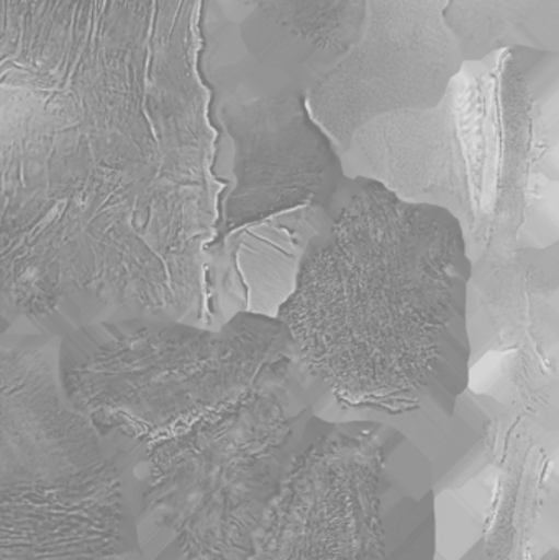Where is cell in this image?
<instances>
[{
    "label": "cell",
    "mask_w": 559,
    "mask_h": 560,
    "mask_svg": "<svg viewBox=\"0 0 559 560\" xmlns=\"http://www.w3.org/2000/svg\"><path fill=\"white\" fill-rule=\"evenodd\" d=\"M213 167L0 84V335L141 316L203 326L226 187Z\"/></svg>",
    "instance_id": "obj_1"
},
{
    "label": "cell",
    "mask_w": 559,
    "mask_h": 560,
    "mask_svg": "<svg viewBox=\"0 0 559 560\" xmlns=\"http://www.w3.org/2000/svg\"><path fill=\"white\" fill-rule=\"evenodd\" d=\"M276 319L321 392L327 421H377L455 489L485 459L491 415L468 400L473 262L458 220L347 177Z\"/></svg>",
    "instance_id": "obj_2"
},
{
    "label": "cell",
    "mask_w": 559,
    "mask_h": 560,
    "mask_svg": "<svg viewBox=\"0 0 559 560\" xmlns=\"http://www.w3.org/2000/svg\"><path fill=\"white\" fill-rule=\"evenodd\" d=\"M558 62L525 48L465 62L435 107L358 128L341 154L345 176L449 210L471 262L514 255L541 177L557 179Z\"/></svg>",
    "instance_id": "obj_3"
},
{
    "label": "cell",
    "mask_w": 559,
    "mask_h": 560,
    "mask_svg": "<svg viewBox=\"0 0 559 560\" xmlns=\"http://www.w3.org/2000/svg\"><path fill=\"white\" fill-rule=\"evenodd\" d=\"M207 0H0V84L59 98L92 127L212 147Z\"/></svg>",
    "instance_id": "obj_4"
},
{
    "label": "cell",
    "mask_w": 559,
    "mask_h": 560,
    "mask_svg": "<svg viewBox=\"0 0 559 560\" xmlns=\"http://www.w3.org/2000/svg\"><path fill=\"white\" fill-rule=\"evenodd\" d=\"M59 342L0 335V560H144V446L68 400Z\"/></svg>",
    "instance_id": "obj_5"
},
{
    "label": "cell",
    "mask_w": 559,
    "mask_h": 560,
    "mask_svg": "<svg viewBox=\"0 0 559 560\" xmlns=\"http://www.w3.org/2000/svg\"><path fill=\"white\" fill-rule=\"evenodd\" d=\"M318 397L294 358L229 407L147 444L137 512L144 560H245Z\"/></svg>",
    "instance_id": "obj_6"
},
{
    "label": "cell",
    "mask_w": 559,
    "mask_h": 560,
    "mask_svg": "<svg viewBox=\"0 0 559 560\" xmlns=\"http://www.w3.org/2000/svg\"><path fill=\"white\" fill-rule=\"evenodd\" d=\"M294 358L288 329L268 316L238 313L216 329L141 316L62 336L59 381L95 427L147 446L229 407Z\"/></svg>",
    "instance_id": "obj_7"
},
{
    "label": "cell",
    "mask_w": 559,
    "mask_h": 560,
    "mask_svg": "<svg viewBox=\"0 0 559 560\" xmlns=\"http://www.w3.org/2000/svg\"><path fill=\"white\" fill-rule=\"evenodd\" d=\"M432 464L377 421L311 418L245 560H435Z\"/></svg>",
    "instance_id": "obj_8"
},
{
    "label": "cell",
    "mask_w": 559,
    "mask_h": 560,
    "mask_svg": "<svg viewBox=\"0 0 559 560\" xmlns=\"http://www.w3.org/2000/svg\"><path fill=\"white\" fill-rule=\"evenodd\" d=\"M206 74L220 133L217 177L226 186L216 240L302 207L331 213L347 176L307 91L246 59L206 62Z\"/></svg>",
    "instance_id": "obj_9"
},
{
    "label": "cell",
    "mask_w": 559,
    "mask_h": 560,
    "mask_svg": "<svg viewBox=\"0 0 559 560\" xmlns=\"http://www.w3.org/2000/svg\"><path fill=\"white\" fill-rule=\"evenodd\" d=\"M558 430L492 417L469 479L435 492V560H538L559 549Z\"/></svg>",
    "instance_id": "obj_10"
},
{
    "label": "cell",
    "mask_w": 559,
    "mask_h": 560,
    "mask_svg": "<svg viewBox=\"0 0 559 560\" xmlns=\"http://www.w3.org/2000/svg\"><path fill=\"white\" fill-rule=\"evenodd\" d=\"M449 0H366L360 38L307 92L312 117L340 154L368 121L440 104L462 71L443 20Z\"/></svg>",
    "instance_id": "obj_11"
},
{
    "label": "cell",
    "mask_w": 559,
    "mask_h": 560,
    "mask_svg": "<svg viewBox=\"0 0 559 560\" xmlns=\"http://www.w3.org/2000/svg\"><path fill=\"white\" fill-rule=\"evenodd\" d=\"M366 0H207L206 38L308 89L360 38Z\"/></svg>",
    "instance_id": "obj_12"
},
{
    "label": "cell",
    "mask_w": 559,
    "mask_h": 560,
    "mask_svg": "<svg viewBox=\"0 0 559 560\" xmlns=\"http://www.w3.org/2000/svg\"><path fill=\"white\" fill-rule=\"evenodd\" d=\"M331 223L327 210L302 207L233 230L207 246L206 328L238 313L276 318L291 296L307 246Z\"/></svg>",
    "instance_id": "obj_13"
},
{
    "label": "cell",
    "mask_w": 559,
    "mask_h": 560,
    "mask_svg": "<svg viewBox=\"0 0 559 560\" xmlns=\"http://www.w3.org/2000/svg\"><path fill=\"white\" fill-rule=\"evenodd\" d=\"M443 20L465 62L515 48L559 55V0H449Z\"/></svg>",
    "instance_id": "obj_14"
},
{
    "label": "cell",
    "mask_w": 559,
    "mask_h": 560,
    "mask_svg": "<svg viewBox=\"0 0 559 560\" xmlns=\"http://www.w3.org/2000/svg\"><path fill=\"white\" fill-rule=\"evenodd\" d=\"M538 560H559V549H554V551L548 552V555Z\"/></svg>",
    "instance_id": "obj_15"
}]
</instances>
